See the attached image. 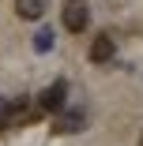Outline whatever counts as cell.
I'll return each instance as SVG.
<instances>
[{
	"label": "cell",
	"mask_w": 143,
	"mask_h": 146,
	"mask_svg": "<svg viewBox=\"0 0 143 146\" xmlns=\"http://www.w3.org/2000/svg\"><path fill=\"white\" fill-rule=\"evenodd\" d=\"M45 8H49V0H15L19 19H42V15H45Z\"/></svg>",
	"instance_id": "5"
},
{
	"label": "cell",
	"mask_w": 143,
	"mask_h": 146,
	"mask_svg": "<svg viewBox=\"0 0 143 146\" xmlns=\"http://www.w3.org/2000/svg\"><path fill=\"white\" fill-rule=\"evenodd\" d=\"M60 19H64V30L83 34V30H87V23H91V4H87V0H64Z\"/></svg>",
	"instance_id": "1"
},
{
	"label": "cell",
	"mask_w": 143,
	"mask_h": 146,
	"mask_svg": "<svg viewBox=\"0 0 143 146\" xmlns=\"http://www.w3.org/2000/svg\"><path fill=\"white\" fill-rule=\"evenodd\" d=\"M53 41H56V38H53L49 26H42V30L34 34V49H38V52H49V49H53Z\"/></svg>",
	"instance_id": "6"
},
{
	"label": "cell",
	"mask_w": 143,
	"mask_h": 146,
	"mask_svg": "<svg viewBox=\"0 0 143 146\" xmlns=\"http://www.w3.org/2000/svg\"><path fill=\"white\" fill-rule=\"evenodd\" d=\"M113 52H117V45H113V34H98L94 41H91V64H109L113 60Z\"/></svg>",
	"instance_id": "4"
},
{
	"label": "cell",
	"mask_w": 143,
	"mask_h": 146,
	"mask_svg": "<svg viewBox=\"0 0 143 146\" xmlns=\"http://www.w3.org/2000/svg\"><path fill=\"white\" fill-rule=\"evenodd\" d=\"M139 146H143V135H139Z\"/></svg>",
	"instance_id": "8"
},
{
	"label": "cell",
	"mask_w": 143,
	"mask_h": 146,
	"mask_svg": "<svg viewBox=\"0 0 143 146\" xmlns=\"http://www.w3.org/2000/svg\"><path fill=\"white\" fill-rule=\"evenodd\" d=\"M83 127H87V112H83V109H64V112H56V124H53L56 135H79Z\"/></svg>",
	"instance_id": "3"
},
{
	"label": "cell",
	"mask_w": 143,
	"mask_h": 146,
	"mask_svg": "<svg viewBox=\"0 0 143 146\" xmlns=\"http://www.w3.org/2000/svg\"><path fill=\"white\" fill-rule=\"evenodd\" d=\"M64 101H68V82H64V79L49 82L45 90H42V98H38V105H42L45 112H64Z\"/></svg>",
	"instance_id": "2"
},
{
	"label": "cell",
	"mask_w": 143,
	"mask_h": 146,
	"mask_svg": "<svg viewBox=\"0 0 143 146\" xmlns=\"http://www.w3.org/2000/svg\"><path fill=\"white\" fill-rule=\"evenodd\" d=\"M11 116H15V105H11L8 98H0V127H8V124H11Z\"/></svg>",
	"instance_id": "7"
}]
</instances>
